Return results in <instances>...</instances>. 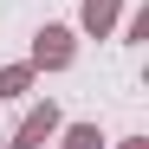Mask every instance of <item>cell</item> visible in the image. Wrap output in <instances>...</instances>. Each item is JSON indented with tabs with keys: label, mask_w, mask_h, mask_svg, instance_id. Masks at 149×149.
Instances as JSON below:
<instances>
[{
	"label": "cell",
	"mask_w": 149,
	"mask_h": 149,
	"mask_svg": "<svg viewBox=\"0 0 149 149\" xmlns=\"http://www.w3.org/2000/svg\"><path fill=\"white\" fill-rule=\"evenodd\" d=\"M52 130H58V110L45 104V110H33L26 123H19V136H13V149H39V143L52 136Z\"/></svg>",
	"instance_id": "6da1fadb"
},
{
	"label": "cell",
	"mask_w": 149,
	"mask_h": 149,
	"mask_svg": "<svg viewBox=\"0 0 149 149\" xmlns=\"http://www.w3.org/2000/svg\"><path fill=\"white\" fill-rule=\"evenodd\" d=\"M33 58H39V65H65V58H71V33H65V26H45Z\"/></svg>",
	"instance_id": "7a4b0ae2"
},
{
	"label": "cell",
	"mask_w": 149,
	"mask_h": 149,
	"mask_svg": "<svg viewBox=\"0 0 149 149\" xmlns=\"http://www.w3.org/2000/svg\"><path fill=\"white\" fill-rule=\"evenodd\" d=\"M110 19H117V0H84V26L91 33H104Z\"/></svg>",
	"instance_id": "3957f363"
},
{
	"label": "cell",
	"mask_w": 149,
	"mask_h": 149,
	"mask_svg": "<svg viewBox=\"0 0 149 149\" xmlns=\"http://www.w3.org/2000/svg\"><path fill=\"white\" fill-rule=\"evenodd\" d=\"M65 149H104V136H97V130H91V123H78V130H71V136H65Z\"/></svg>",
	"instance_id": "277c9868"
},
{
	"label": "cell",
	"mask_w": 149,
	"mask_h": 149,
	"mask_svg": "<svg viewBox=\"0 0 149 149\" xmlns=\"http://www.w3.org/2000/svg\"><path fill=\"white\" fill-rule=\"evenodd\" d=\"M26 91V65H13V71H0V97H19Z\"/></svg>",
	"instance_id": "5b68a950"
}]
</instances>
